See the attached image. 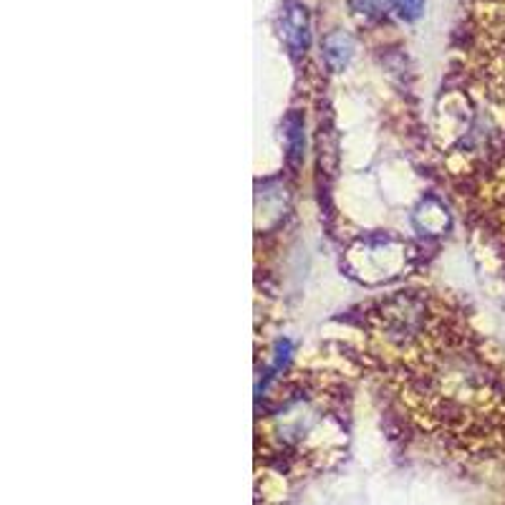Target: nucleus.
Returning a JSON list of instances; mask_svg holds the SVG:
<instances>
[{"label": "nucleus", "instance_id": "1", "mask_svg": "<svg viewBox=\"0 0 505 505\" xmlns=\"http://www.w3.org/2000/svg\"><path fill=\"white\" fill-rule=\"evenodd\" d=\"M326 58L329 61H334V56H338V66L347 61V56H349V41L344 39V36H331L329 41H326Z\"/></svg>", "mask_w": 505, "mask_h": 505}, {"label": "nucleus", "instance_id": "2", "mask_svg": "<svg viewBox=\"0 0 505 505\" xmlns=\"http://www.w3.org/2000/svg\"><path fill=\"white\" fill-rule=\"evenodd\" d=\"M394 3L399 5V11L407 18H415L422 11V0H394Z\"/></svg>", "mask_w": 505, "mask_h": 505}, {"label": "nucleus", "instance_id": "3", "mask_svg": "<svg viewBox=\"0 0 505 505\" xmlns=\"http://www.w3.org/2000/svg\"><path fill=\"white\" fill-rule=\"evenodd\" d=\"M384 5V0H356V8L364 11V13H372V11H379Z\"/></svg>", "mask_w": 505, "mask_h": 505}]
</instances>
